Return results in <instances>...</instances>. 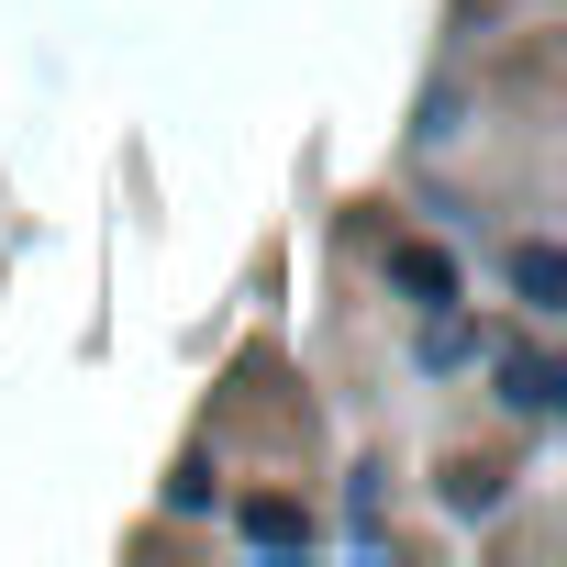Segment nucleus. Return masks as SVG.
Returning a JSON list of instances; mask_svg holds the SVG:
<instances>
[{
    "instance_id": "4",
    "label": "nucleus",
    "mask_w": 567,
    "mask_h": 567,
    "mask_svg": "<svg viewBox=\"0 0 567 567\" xmlns=\"http://www.w3.org/2000/svg\"><path fill=\"white\" fill-rule=\"evenodd\" d=\"M245 534H256V545H301L312 523H301V501H278V489H256V501H245Z\"/></svg>"
},
{
    "instance_id": "3",
    "label": "nucleus",
    "mask_w": 567,
    "mask_h": 567,
    "mask_svg": "<svg viewBox=\"0 0 567 567\" xmlns=\"http://www.w3.org/2000/svg\"><path fill=\"white\" fill-rule=\"evenodd\" d=\"M556 390H567V379H556L545 357H501V401H512V412H545Z\"/></svg>"
},
{
    "instance_id": "1",
    "label": "nucleus",
    "mask_w": 567,
    "mask_h": 567,
    "mask_svg": "<svg viewBox=\"0 0 567 567\" xmlns=\"http://www.w3.org/2000/svg\"><path fill=\"white\" fill-rule=\"evenodd\" d=\"M390 278H401V290H412V301H434V312L456 301V267H445L434 245H390Z\"/></svg>"
},
{
    "instance_id": "2",
    "label": "nucleus",
    "mask_w": 567,
    "mask_h": 567,
    "mask_svg": "<svg viewBox=\"0 0 567 567\" xmlns=\"http://www.w3.org/2000/svg\"><path fill=\"white\" fill-rule=\"evenodd\" d=\"M512 290H523L534 312H556V301H567V256H556V245H523V256H512Z\"/></svg>"
}]
</instances>
